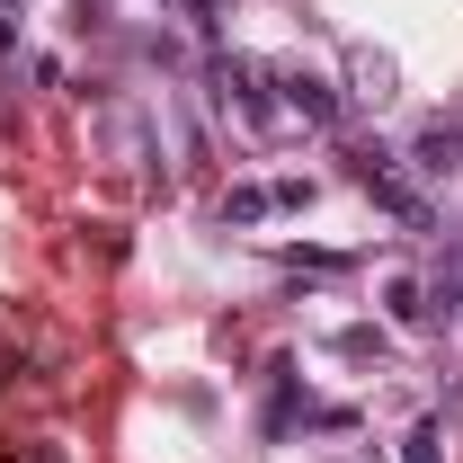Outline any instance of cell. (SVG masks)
I'll list each match as a JSON object with an SVG mask.
<instances>
[{
    "instance_id": "cell-12",
    "label": "cell",
    "mask_w": 463,
    "mask_h": 463,
    "mask_svg": "<svg viewBox=\"0 0 463 463\" xmlns=\"http://www.w3.org/2000/svg\"><path fill=\"white\" fill-rule=\"evenodd\" d=\"M0 54H18V18L9 9H0Z\"/></svg>"
},
{
    "instance_id": "cell-11",
    "label": "cell",
    "mask_w": 463,
    "mask_h": 463,
    "mask_svg": "<svg viewBox=\"0 0 463 463\" xmlns=\"http://www.w3.org/2000/svg\"><path fill=\"white\" fill-rule=\"evenodd\" d=\"M312 205V178H277V214H303Z\"/></svg>"
},
{
    "instance_id": "cell-5",
    "label": "cell",
    "mask_w": 463,
    "mask_h": 463,
    "mask_svg": "<svg viewBox=\"0 0 463 463\" xmlns=\"http://www.w3.org/2000/svg\"><path fill=\"white\" fill-rule=\"evenodd\" d=\"M402 99V62L383 45H347V108H392Z\"/></svg>"
},
{
    "instance_id": "cell-3",
    "label": "cell",
    "mask_w": 463,
    "mask_h": 463,
    "mask_svg": "<svg viewBox=\"0 0 463 463\" xmlns=\"http://www.w3.org/2000/svg\"><path fill=\"white\" fill-rule=\"evenodd\" d=\"M268 90H277L286 125H303V134H339V125H347V90L321 80L312 62H268Z\"/></svg>"
},
{
    "instance_id": "cell-10",
    "label": "cell",
    "mask_w": 463,
    "mask_h": 463,
    "mask_svg": "<svg viewBox=\"0 0 463 463\" xmlns=\"http://www.w3.org/2000/svg\"><path fill=\"white\" fill-rule=\"evenodd\" d=\"M402 463H446V419H410Z\"/></svg>"
},
{
    "instance_id": "cell-4",
    "label": "cell",
    "mask_w": 463,
    "mask_h": 463,
    "mask_svg": "<svg viewBox=\"0 0 463 463\" xmlns=\"http://www.w3.org/2000/svg\"><path fill=\"white\" fill-rule=\"evenodd\" d=\"M402 170L419 178V187H455V178H463V116H419Z\"/></svg>"
},
{
    "instance_id": "cell-7",
    "label": "cell",
    "mask_w": 463,
    "mask_h": 463,
    "mask_svg": "<svg viewBox=\"0 0 463 463\" xmlns=\"http://www.w3.org/2000/svg\"><path fill=\"white\" fill-rule=\"evenodd\" d=\"M383 312H392L402 330H428V286H419V277H383Z\"/></svg>"
},
{
    "instance_id": "cell-9",
    "label": "cell",
    "mask_w": 463,
    "mask_h": 463,
    "mask_svg": "<svg viewBox=\"0 0 463 463\" xmlns=\"http://www.w3.org/2000/svg\"><path fill=\"white\" fill-rule=\"evenodd\" d=\"M330 347H339V356H356V365H383V356H392V339H383L374 321H347V330H339Z\"/></svg>"
},
{
    "instance_id": "cell-6",
    "label": "cell",
    "mask_w": 463,
    "mask_h": 463,
    "mask_svg": "<svg viewBox=\"0 0 463 463\" xmlns=\"http://www.w3.org/2000/svg\"><path fill=\"white\" fill-rule=\"evenodd\" d=\"M428 321L437 330H463V250L437 268V286H428Z\"/></svg>"
},
{
    "instance_id": "cell-8",
    "label": "cell",
    "mask_w": 463,
    "mask_h": 463,
    "mask_svg": "<svg viewBox=\"0 0 463 463\" xmlns=\"http://www.w3.org/2000/svg\"><path fill=\"white\" fill-rule=\"evenodd\" d=\"M214 214H223V223H268V214H277V187H223Z\"/></svg>"
},
{
    "instance_id": "cell-13",
    "label": "cell",
    "mask_w": 463,
    "mask_h": 463,
    "mask_svg": "<svg viewBox=\"0 0 463 463\" xmlns=\"http://www.w3.org/2000/svg\"><path fill=\"white\" fill-rule=\"evenodd\" d=\"M0 9H9V18H18V0H0Z\"/></svg>"
},
{
    "instance_id": "cell-14",
    "label": "cell",
    "mask_w": 463,
    "mask_h": 463,
    "mask_svg": "<svg viewBox=\"0 0 463 463\" xmlns=\"http://www.w3.org/2000/svg\"><path fill=\"white\" fill-rule=\"evenodd\" d=\"M0 365H9V347H0Z\"/></svg>"
},
{
    "instance_id": "cell-1",
    "label": "cell",
    "mask_w": 463,
    "mask_h": 463,
    "mask_svg": "<svg viewBox=\"0 0 463 463\" xmlns=\"http://www.w3.org/2000/svg\"><path fill=\"white\" fill-rule=\"evenodd\" d=\"M347 178H356V187H365L402 232H428V223H437L428 187H410V178H402V152H383V143H347Z\"/></svg>"
},
{
    "instance_id": "cell-2",
    "label": "cell",
    "mask_w": 463,
    "mask_h": 463,
    "mask_svg": "<svg viewBox=\"0 0 463 463\" xmlns=\"http://www.w3.org/2000/svg\"><path fill=\"white\" fill-rule=\"evenodd\" d=\"M214 108L241 116L250 134H294L286 108H277V90H268V62H259V54H214Z\"/></svg>"
}]
</instances>
